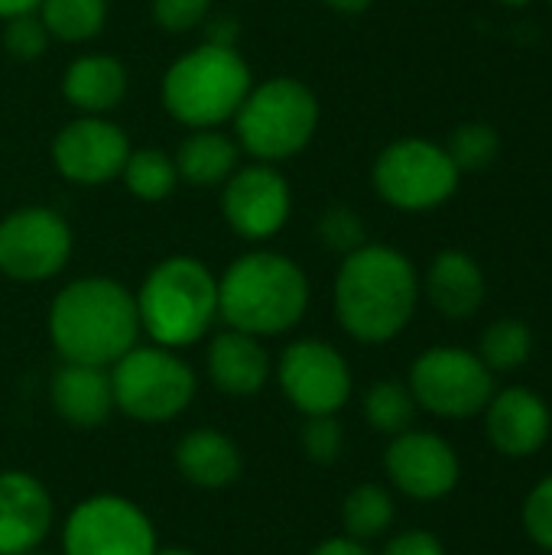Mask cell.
I'll list each match as a JSON object with an SVG mask.
<instances>
[{"label": "cell", "mask_w": 552, "mask_h": 555, "mask_svg": "<svg viewBox=\"0 0 552 555\" xmlns=\"http://www.w3.org/2000/svg\"><path fill=\"white\" fill-rule=\"evenodd\" d=\"M429 302L446 319H468L485 302V273L462 250H442L426 273Z\"/></svg>", "instance_id": "ffe728a7"}, {"label": "cell", "mask_w": 552, "mask_h": 555, "mask_svg": "<svg viewBox=\"0 0 552 555\" xmlns=\"http://www.w3.org/2000/svg\"><path fill=\"white\" fill-rule=\"evenodd\" d=\"M501 3H508V7H527L530 0H501Z\"/></svg>", "instance_id": "ab89813d"}, {"label": "cell", "mask_w": 552, "mask_h": 555, "mask_svg": "<svg viewBox=\"0 0 552 555\" xmlns=\"http://www.w3.org/2000/svg\"><path fill=\"white\" fill-rule=\"evenodd\" d=\"M114 410L140 423L176 420L195 397L192 367L169 348H130L111 364Z\"/></svg>", "instance_id": "52a82bcc"}, {"label": "cell", "mask_w": 552, "mask_h": 555, "mask_svg": "<svg viewBox=\"0 0 552 555\" xmlns=\"http://www.w3.org/2000/svg\"><path fill=\"white\" fill-rule=\"evenodd\" d=\"M176 163L159 150H137L124 163V182L137 198L159 202L176 189Z\"/></svg>", "instance_id": "83f0119b"}, {"label": "cell", "mask_w": 552, "mask_h": 555, "mask_svg": "<svg viewBox=\"0 0 552 555\" xmlns=\"http://www.w3.org/2000/svg\"><path fill=\"white\" fill-rule=\"evenodd\" d=\"M485 410H488L485 423H488L491 446L511 459H527L550 439L552 416L534 390L511 387L491 397Z\"/></svg>", "instance_id": "e0dca14e"}, {"label": "cell", "mask_w": 552, "mask_h": 555, "mask_svg": "<svg viewBox=\"0 0 552 555\" xmlns=\"http://www.w3.org/2000/svg\"><path fill=\"white\" fill-rule=\"evenodd\" d=\"M277 377L290 403L306 416H335L351 397L348 361L325 341H296L280 354Z\"/></svg>", "instance_id": "8fae6325"}, {"label": "cell", "mask_w": 552, "mask_h": 555, "mask_svg": "<svg viewBox=\"0 0 552 555\" xmlns=\"http://www.w3.org/2000/svg\"><path fill=\"white\" fill-rule=\"evenodd\" d=\"M319 234H322L325 247H332V250H338L345 257L351 250L364 247V224L348 205H332L319 221Z\"/></svg>", "instance_id": "4dcf8cb0"}, {"label": "cell", "mask_w": 552, "mask_h": 555, "mask_svg": "<svg viewBox=\"0 0 552 555\" xmlns=\"http://www.w3.org/2000/svg\"><path fill=\"white\" fill-rule=\"evenodd\" d=\"M410 393L416 406L436 416L468 420L491 403L495 377L485 361L465 348H429L410 371Z\"/></svg>", "instance_id": "ba28073f"}, {"label": "cell", "mask_w": 552, "mask_h": 555, "mask_svg": "<svg viewBox=\"0 0 552 555\" xmlns=\"http://www.w3.org/2000/svg\"><path fill=\"white\" fill-rule=\"evenodd\" d=\"M319 124L316 94L296 78H273L257 91H247L238 107V137L247 153L264 163L299 153Z\"/></svg>", "instance_id": "8992f818"}, {"label": "cell", "mask_w": 552, "mask_h": 555, "mask_svg": "<svg viewBox=\"0 0 552 555\" xmlns=\"http://www.w3.org/2000/svg\"><path fill=\"white\" fill-rule=\"evenodd\" d=\"M211 0H153V20L169 33L195 29L208 16Z\"/></svg>", "instance_id": "836d02e7"}, {"label": "cell", "mask_w": 552, "mask_h": 555, "mask_svg": "<svg viewBox=\"0 0 552 555\" xmlns=\"http://www.w3.org/2000/svg\"><path fill=\"white\" fill-rule=\"evenodd\" d=\"M251 91V68L224 42H205L182 55L163 81L169 114L189 127H215L238 114Z\"/></svg>", "instance_id": "5b68a950"}, {"label": "cell", "mask_w": 552, "mask_h": 555, "mask_svg": "<svg viewBox=\"0 0 552 555\" xmlns=\"http://www.w3.org/2000/svg\"><path fill=\"white\" fill-rule=\"evenodd\" d=\"M26 555H46V553H26Z\"/></svg>", "instance_id": "60d3db41"}, {"label": "cell", "mask_w": 552, "mask_h": 555, "mask_svg": "<svg viewBox=\"0 0 552 555\" xmlns=\"http://www.w3.org/2000/svg\"><path fill=\"white\" fill-rule=\"evenodd\" d=\"M384 555H446V550L433 533L410 530V533H400L397 540H390Z\"/></svg>", "instance_id": "e575fe53"}, {"label": "cell", "mask_w": 552, "mask_h": 555, "mask_svg": "<svg viewBox=\"0 0 552 555\" xmlns=\"http://www.w3.org/2000/svg\"><path fill=\"white\" fill-rule=\"evenodd\" d=\"M3 46L10 49L13 59H23V62H33L46 52L49 46V29L42 20H36L33 13H20V16H10L7 29H3Z\"/></svg>", "instance_id": "1f68e13d"}, {"label": "cell", "mask_w": 552, "mask_h": 555, "mask_svg": "<svg viewBox=\"0 0 552 555\" xmlns=\"http://www.w3.org/2000/svg\"><path fill=\"white\" fill-rule=\"evenodd\" d=\"M65 555H153L156 533L146 514L114 494L81 501L65 520Z\"/></svg>", "instance_id": "30bf717a"}, {"label": "cell", "mask_w": 552, "mask_h": 555, "mask_svg": "<svg viewBox=\"0 0 552 555\" xmlns=\"http://www.w3.org/2000/svg\"><path fill=\"white\" fill-rule=\"evenodd\" d=\"M221 205H224L228 224L238 234L251 241H264V237H273L286 224L290 189L277 169L247 166L241 172H231Z\"/></svg>", "instance_id": "9a60e30c"}, {"label": "cell", "mask_w": 552, "mask_h": 555, "mask_svg": "<svg viewBox=\"0 0 552 555\" xmlns=\"http://www.w3.org/2000/svg\"><path fill=\"white\" fill-rule=\"evenodd\" d=\"M65 98L88 114H101L120 104L127 91V72L111 55H85L75 59L65 72Z\"/></svg>", "instance_id": "7402d4cb"}, {"label": "cell", "mask_w": 552, "mask_h": 555, "mask_svg": "<svg viewBox=\"0 0 552 555\" xmlns=\"http://www.w3.org/2000/svg\"><path fill=\"white\" fill-rule=\"evenodd\" d=\"M374 185L394 208L426 211L455 192L459 169L442 146L429 140H400L377 156Z\"/></svg>", "instance_id": "9c48e42d"}, {"label": "cell", "mask_w": 552, "mask_h": 555, "mask_svg": "<svg viewBox=\"0 0 552 555\" xmlns=\"http://www.w3.org/2000/svg\"><path fill=\"white\" fill-rule=\"evenodd\" d=\"M176 468L195 488H228L241 475V452L238 446L218 429H195L179 439L176 446Z\"/></svg>", "instance_id": "44dd1931"}, {"label": "cell", "mask_w": 552, "mask_h": 555, "mask_svg": "<svg viewBox=\"0 0 552 555\" xmlns=\"http://www.w3.org/2000/svg\"><path fill=\"white\" fill-rule=\"evenodd\" d=\"M309 306L306 273L280 254H247L228 267L218 283L221 319L247 335H280L293 328Z\"/></svg>", "instance_id": "3957f363"}, {"label": "cell", "mask_w": 552, "mask_h": 555, "mask_svg": "<svg viewBox=\"0 0 552 555\" xmlns=\"http://www.w3.org/2000/svg\"><path fill=\"white\" fill-rule=\"evenodd\" d=\"M130 156V143L120 127L98 120V117H81L72 120L65 130H59L52 143V159L59 172L78 185H101L124 172V163Z\"/></svg>", "instance_id": "5bb4252c"}, {"label": "cell", "mask_w": 552, "mask_h": 555, "mask_svg": "<svg viewBox=\"0 0 552 555\" xmlns=\"http://www.w3.org/2000/svg\"><path fill=\"white\" fill-rule=\"evenodd\" d=\"M234 169H238V146L224 133L208 130V127L185 137L179 146V156H176L179 179H185L195 189L228 182Z\"/></svg>", "instance_id": "603a6c76"}, {"label": "cell", "mask_w": 552, "mask_h": 555, "mask_svg": "<svg viewBox=\"0 0 552 555\" xmlns=\"http://www.w3.org/2000/svg\"><path fill=\"white\" fill-rule=\"evenodd\" d=\"M384 468L390 481L416 501H439L459 485V455L452 446L433 433H400L394 436Z\"/></svg>", "instance_id": "4fadbf2b"}, {"label": "cell", "mask_w": 552, "mask_h": 555, "mask_svg": "<svg viewBox=\"0 0 552 555\" xmlns=\"http://www.w3.org/2000/svg\"><path fill=\"white\" fill-rule=\"evenodd\" d=\"M394 517H397L394 498L381 485H361L342 504L345 533L358 543H368V540H377L381 533H387Z\"/></svg>", "instance_id": "cb8c5ba5"}, {"label": "cell", "mask_w": 552, "mask_h": 555, "mask_svg": "<svg viewBox=\"0 0 552 555\" xmlns=\"http://www.w3.org/2000/svg\"><path fill=\"white\" fill-rule=\"evenodd\" d=\"M413 416H416V400H413L410 387H403L397 380H381L364 397V420L384 436L407 433L413 426Z\"/></svg>", "instance_id": "484cf974"}, {"label": "cell", "mask_w": 552, "mask_h": 555, "mask_svg": "<svg viewBox=\"0 0 552 555\" xmlns=\"http://www.w3.org/2000/svg\"><path fill=\"white\" fill-rule=\"evenodd\" d=\"M153 555H195V553H189V550H156Z\"/></svg>", "instance_id": "f35d334b"}, {"label": "cell", "mask_w": 552, "mask_h": 555, "mask_svg": "<svg viewBox=\"0 0 552 555\" xmlns=\"http://www.w3.org/2000/svg\"><path fill=\"white\" fill-rule=\"evenodd\" d=\"M42 23L49 36L65 42H81L101 33L107 16V0H42Z\"/></svg>", "instance_id": "d4e9b609"}, {"label": "cell", "mask_w": 552, "mask_h": 555, "mask_svg": "<svg viewBox=\"0 0 552 555\" xmlns=\"http://www.w3.org/2000/svg\"><path fill=\"white\" fill-rule=\"evenodd\" d=\"M208 374L218 390L231 397H251L257 393L270 377V358L257 335L247 332H221L208 348Z\"/></svg>", "instance_id": "d6986e66"}, {"label": "cell", "mask_w": 552, "mask_h": 555, "mask_svg": "<svg viewBox=\"0 0 552 555\" xmlns=\"http://www.w3.org/2000/svg\"><path fill=\"white\" fill-rule=\"evenodd\" d=\"M52 406L65 423H72L78 429L101 426L114 410L111 371L94 367V364L65 361L52 377Z\"/></svg>", "instance_id": "ac0fdd59"}, {"label": "cell", "mask_w": 552, "mask_h": 555, "mask_svg": "<svg viewBox=\"0 0 552 555\" xmlns=\"http://www.w3.org/2000/svg\"><path fill=\"white\" fill-rule=\"evenodd\" d=\"M501 150V140L495 133V127L488 124H462L455 127V133L449 137V159L455 163V169L462 172H478V169H488L495 163Z\"/></svg>", "instance_id": "f1b7e54d"}, {"label": "cell", "mask_w": 552, "mask_h": 555, "mask_svg": "<svg viewBox=\"0 0 552 555\" xmlns=\"http://www.w3.org/2000/svg\"><path fill=\"white\" fill-rule=\"evenodd\" d=\"M52 527V498L26 472L0 475V555L36 553Z\"/></svg>", "instance_id": "2e32d148"}, {"label": "cell", "mask_w": 552, "mask_h": 555, "mask_svg": "<svg viewBox=\"0 0 552 555\" xmlns=\"http://www.w3.org/2000/svg\"><path fill=\"white\" fill-rule=\"evenodd\" d=\"M42 0H0V16H20V13H33Z\"/></svg>", "instance_id": "8d00e7d4"}, {"label": "cell", "mask_w": 552, "mask_h": 555, "mask_svg": "<svg viewBox=\"0 0 552 555\" xmlns=\"http://www.w3.org/2000/svg\"><path fill=\"white\" fill-rule=\"evenodd\" d=\"M303 452L309 462L316 465H332L338 455H342V446H345V433L338 426L335 416H309L306 426H303Z\"/></svg>", "instance_id": "f546056e"}, {"label": "cell", "mask_w": 552, "mask_h": 555, "mask_svg": "<svg viewBox=\"0 0 552 555\" xmlns=\"http://www.w3.org/2000/svg\"><path fill=\"white\" fill-rule=\"evenodd\" d=\"M68 254V224L49 208H20L0 221V270L10 280H49L65 267Z\"/></svg>", "instance_id": "7c38bea8"}, {"label": "cell", "mask_w": 552, "mask_h": 555, "mask_svg": "<svg viewBox=\"0 0 552 555\" xmlns=\"http://www.w3.org/2000/svg\"><path fill=\"white\" fill-rule=\"evenodd\" d=\"M524 527L537 546L552 553V475L530 491L524 504Z\"/></svg>", "instance_id": "d6a6232c"}, {"label": "cell", "mask_w": 552, "mask_h": 555, "mask_svg": "<svg viewBox=\"0 0 552 555\" xmlns=\"http://www.w3.org/2000/svg\"><path fill=\"white\" fill-rule=\"evenodd\" d=\"M420 296L413 263L381 244L351 250L335 280V315L358 341L381 345L407 328Z\"/></svg>", "instance_id": "6da1fadb"}, {"label": "cell", "mask_w": 552, "mask_h": 555, "mask_svg": "<svg viewBox=\"0 0 552 555\" xmlns=\"http://www.w3.org/2000/svg\"><path fill=\"white\" fill-rule=\"evenodd\" d=\"M534 351V332L521 319H501L482 335V361L488 371H517Z\"/></svg>", "instance_id": "4316f807"}, {"label": "cell", "mask_w": 552, "mask_h": 555, "mask_svg": "<svg viewBox=\"0 0 552 555\" xmlns=\"http://www.w3.org/2000/svg\"><path fill=\"white\" fill-rule=\"evenodd\" d=\"M332 10H342V13H361L371 7V0H325Z\"/></svg>", "instance_id": "74e56055"}, {"label": "cell", "mask_w": 552, "mask_h": 555, "mask_svg": "<svg viewBox=\"0 0 552 555\" xmlns=\"http://www.w3.org/2000/svg\"><path fill=\"white\" fill-rule=\"evenodd\" d=\"M49 335L65 361L111 367L137 345V299L104 276L68 283L49 309Z\"/></svg>", "instance_id": "7a4b0ae2"}, {"label": "cell", "mask_w": 552, "mask_h": 555, "mask_svg": "<svg viewBox=\"0 0 552 555\" xmlns=\"http://www.w3.org/2000/svg\"><path fill=\"white\" fill-rule=\"evenodd\" d=\"M309 555H371V550L351 537H338V540H325L319 550H312Z\"/></svg>", "instance_id": "d590c367"}, {"label": "cell", "mask_w": 552, "mask_h": 555, "mask_svg": "<svg viewBox=\"0 0 552 555\" xmlns=\"http://www.w3.org/2000/svg\"><path fill=\"white\" fill-rule=\"evenodd\" d=\"M137 315L156 345H195L218 315V280L195 257H169L140 286Z\"/></svg>", "instance_id": "277c9868"}]
</instances>
